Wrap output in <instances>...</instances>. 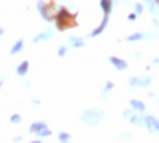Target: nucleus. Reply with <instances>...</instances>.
Instances as JSON below:
<instances>
[{
  "label": "nucleus",
  "mask_w": 159,
  "mask_h": 143,
  "mask_svg": "<svg viewBox=\"0 0 159 143\" xmlns=\"http://www.w3.org/2000/svg\"><path fill=\"white\" fill-rule=\"evenodd\" d=\"M24 70H27V64H22L19 67V70H18V73H19V75H24Z\"/></svg>",
  "instance_id": "nucleus-4"
},
{
  "label": "nucleus",
  "mask_w": 159,
  "mask_h": 143,
  "mask_svg": "<svg viewBox=\"0 0 159 143\" xmlns=\"http://www.w3.org/2000/svg\"><path fill=\"white\" fill-rule=\"evenodd\" d=\"M67 133H60V140H67Z\"/></svg>",
  "instance_id": "nucleus-6"
},
{
  "label": "nucleus",
  "mask_w": 159,
  "mask_h": 143,
  "mask_svg": "<svg viewBox=\"0 0 159 143\" xmlns=\"http://www.w3.org/2000/svg\"><path fill=\"white\" fill-rule=\"evenodd\" d=\"M111 62H113L116 67H119V68H124V67H126V64H124V62H119L116 57H111Z\"/></svg>",
  "instance_id": "nucleus-2"
},
{
  "label": "nucleus",
  "mask_w": 159,
  "mask_h": 143,
  "mask_svg": "<svg viewBox=\"0 0 159 143\" xmlns=\"http://www.w3.org/2000/svg\"><path fill=\"white\" fill-rule=\"evenodd\" d=\"M45 127V124H34L32 126V131H40V129H43Z\"/></svg>",
  "instance_id": "nucleus-5"
},
{
  "label": "nucleus",
  "mask_w": 159,
  "mask_h": 143,
  "mask_svg": "<svg viewBox=\"0 0 159 143\" xmlns=\"http://www.w3.org/2000/svg\"><path fill=\"white\" fill-rule=\"evenodd\" d=\"M102 116H104V113H100V111H89V113L83 114V119H85V121H88V124H92V126H96Z\"/></svg>",
  "instance_id": "nucleus-1"
},
{
  "label": "nucleus",
  "mask_w": 159,
  "mask_h": 143,
  "mask_svg": "<svg viewBox=\"0 0 159 143\" xmlns=\"http://www.w3.org/2000/svg\"><path fill=\"white\" fill-rule=\"evenodd\" d=\"M130 103H132V107L138 108L140 111H142V110H145V105H143V103H140V102H135V100H132V102H130Z\"/></svg>",
  "instance_id": "nucleus-3"
}]
</instances>
